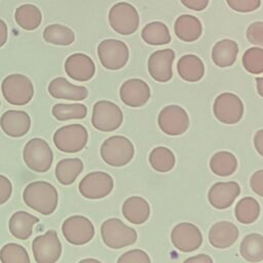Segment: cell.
Masks as SVG:
<instances>
[{
    "label": "cell",
    "mask_w": 263,
    "mask_h": 263,
    "mask_svg": "<svg viewBox=\"0 0 263 263\" xmlns=\"http://www.w3.org/2000/svg\"><path fill=\"white\" fill-rule=\"evenodd\" d=\"M23 200L26 205L35 212L48 216L55 212L59 204L57 188L46 181L29 183L23 191Z\"/></svg>",
    "instance_id": "1"
},
{
    "label": "cell",
    "mask_w": 263,
    "mask_h": 263,
    "mask_svg": "<svg viewBox=\"0 0 263 263\" xmlns=\"http://www.w3.org/2000/svg\"><path fill=\"white\" fill-rule=\"evenodd\" d=\"M100 154L107 164L120 167L133 159L135 147L132 141L124 136H111L101 145Z\"/></svg>",
    "instance_id": "2"
},
{
    "label": "cell",
    "mask_w": 263,
    "mask_h": 263,
    "mask_svg": "<svg viewBox=\"0 0 263 263\" xmlns=\"http://www.w3.org/2000/svg\"><path fill=\"white\" fill-rule=\"evenodd\" d=\"M101 236L103 242L108 248L119 250L134 245L137 241L138 233L120 219L110 218L102 223Z\"/></svg>",
    "instance_id": "3"
},
{
    "label": "cell",
    "mask_w": 263,
    "mask_h": 263,
    "mask_svg": "<svg viewBox=\"0 0 263 263\" xmlns=\"http://www.w3.org/2000/svg\"><path fill=\"white\" fill-rule=\"evenodd\" d=\"M2 95L6 102L14 106H24L30 103L34 96V85L24 74H10L1 83Z\"/></svg>",
    "instance_id": "4"
},
{
    "label": "cell",
    "mask_w": 263,
    "mask_h": 263,
    "mask_svg": "<svg viewBox=\"0 0 263 263\" xmlns=\"http://www.w3.org/2000/svg\"><path fill=\"white\" fill-rule=\"evenodd\" d=\"M23 159L31 171L46 173L52 165L53 153L45 140L33 138L26 143L23 149Z\"/></svg>",
    "instance_id": "5"
},
{
    "label": "cell",
    "mask_w": 263,
    "mask_h": 263,
    "mask_svg": "<svg viewBox=\"0 0 263 263\" xmlns=\"http://www.w3.org/2000/svg\"><path fill=\"white\" fill-rule=\"evenodd\" d=\"M52 141L55 148L61 152L77 153L85 148L88 141V133L82 124H68L54 132Z\"/></svg>",
    "instance_id": "6"
},
{
    "label": "cell",
    "mask_w": 263,
    "mask_h": 263,
    "mask_svg": "<svg viewBox=\"0 0 263 263\" xmlns=\"http://www.w3.org/2000/svg\"><path fill=\"white\" fill-rule=\"evenodd\" d=\"M110 27L120 35L134 34L140 24V17L136 7L127 2L114 4L108 15Z\"/></svg>",
    "instance_id": "7"
},
{
    "label": "cell",
    "mask_w": 263,
    "mask_h": 263,
    "mask_svg": "<svg viewBox=\"0 0 263 263\" xmlns=\"http://www.w3.org/2000/svg\"><path fill=\"white\" fill-rule=\"evenodd\" d=\"M123 121V113L119 106L107 100H100L95 103L91 114L92 126L101 132H113Z\"/></svg>",
    "instance_id": "8"
},
{
    "label": "cell",
    "mask_w": 263,
    "mask_h": 263,
    "mask_svg": "<svg viewBox=\"0 0 263 263\" xmlns=\"http://www.w3.org/2000/svg\"><path fill=\"white\" fill-rule=\"evenodd\" d=\"M36 263H57L62 256V243L53 229L36 236L31 245Z\"/></svg>",
    "instance_id": "9"
},
{
    "label": "cell",
    "mask_w": 263,
    "mask_h": 263,
    "mask_svg": "<svg viewBox=\"0 0 263 263\" xmlns=\"http://www.w3.org/2000/svg\"><path fill=\"white\" fill-rule=\"evenodd\" d=\"M62 233L69 243L83 246L93 238L95 226L88 218L81 215H74L64 220Z\"/></svg>",
    "instance_id": "10"
},
{
    "label": "cell",
    "mask_w": 263,
    "mask_h": 263,
    "mask_svg": "<svg viewBox=\"0 0 263 263\" xmlns=\"http://www.w3.org/2000/svg\"><path fill=\"white\" fill-rule=\"evenodd\" d=\"M114 187L111 175L106 172H91L86 174L78 184L80 194L87 199H101L108 196Z\"/></svg>",
    "instance_id": "11"
},
{
    "label": "cell",
    "mask_w": 263,
    "mask_h": 263,
    "mask_svg": "<svg viewBox=\"0 0 263 263\" xmlns=\"http://www.w3.org/2000/svg\"><path fill=\"white\" fill-rule=\"evenodd\" d=\"M98 57L104 68L108 70H119L126 65L129 50L123 41L105 39L98 45Z\"/></svg>",
    "instance_id": "12"
},
{
    "label": "cell",
    "mask_w": 263,
    "mask_h": 263,
    "mask_svg": "<svg viewBox=\"0 0 263 263\" xmlns=\"http://www.w3.org/2000/svg\"><path fill=\"white\" fill-rule=\"evenodd\" d=\"M213 112L220 122L235 124L243 116V103L232 92H222L214 101Z\"/></svg>",
    "instance_id": "13"
},
{
    "label": "cell",
    "mask_w": 263,
    "mask_h": 263,
    "mask_svg": "<svg viewBox=\"0 0 263 263\" xmlns=\"http://www.w3.org/2000/svg\"><path fill=\"white\" fill-rule=\"evenodd\" d=\"M159 128L167 136H181L189 127V116L179 105L163 107L157 118Z\"/></svg>",
    "instance_id": "14"
},
{
    "label": "cell",
    "mask_w": 263,
    "mask_h": 263,
    "mask_svg": "<svg viewBox=\"0 0 263 263\" xmlns=\"http://www.w3.org/2000/svg\"><path fill=\"white\" fill-rule=\"evenodd\" d=\"M171 240L177 250L190 253L200 248L202 234L196 225L189 222H182L172 229Z\"/></svg>",
    "instance_id": "15"
},
{
    "label": "cell",
    "mask_w": 263,
    "mask_h": 263,
    "mask_svg": "<svg viewBox=\"0 0 263 263\" xmlns=\"http://www.w3.org/2000/svg\"><path fill=\"white\" fill-rule=\"evenodd\" d=\"M175 51L171 48L152 52L148 59V72L157 82H167L173 77V62Z\"/></svg>",
    "instance_id": "16"
},
{
    "label": "cell",
    "mask_w": 263,
    "mask_h": 263,
    "mask_svg": "<svg viewBox=\"0 0 263 263\" xmlns=\"http://www.w3.org/2000/svg\"><path fill=\"white\" fill-rule=\"evenodd\" d=\"M150 96L149 85L140 78L128 79L119 88V97L122 103L133 108L144 106L149 101Z\"/></svg>",
    "instance_id": "17"
},
{
    "label": "cell",
    "mask_w": 263,
    "mask_h": 263,
    "mask_svg": "<svg viewBox=\"0 0 263 263\" xmlns=\"http://www.w3.org/2000/svg\"><path fill=\"white\" fill-rule=\"evenodd\" d=\"M239 194L240 186L237 182H217L209 189L208 199L215 209L225 210L232 205Z\"/></svg>",
    "instance_id": "18"
},
{
    "label": "cell",
    "mask_w": 263,
    "mask_h": 263,
    "mask_svg": "<svg viewBox=\"0 0 263 263\" xmlns=\"http://www.w3.org/2000/svg\"><path fill=\"white\" fill-rule=\"evenodd\" d=\"M0 127L8 137L21 138L29 133L31 117L23 110H8L1 115Z\"/></svg>",
    "instance_id": "19"
},
{
    "label": "cell",
    "mask_w": 263,
    "mask_h": 263,
    "mask_svg": "<svg viewBox=\"0 0 263 263\" xmlns=\"http://www.w3.org/2000/svg\"><path fill=\"white\" fill-rule=\"evenodd\" d=\"M66 74L73 80L84 82L90 80L96 73V66L91 58L82 52L69 55L65 62Z\"/></svg>",
    "instance_id": "20"
},
{
    "label": "cell",
    "mask_w": 263,
    "mask_h": 263,
    "mask_svg": "<svg viewBox=\"0 0 263 263\" xmlns=\"http://www.w3.org/2000/svg\"><path fill=\"white\" fill-rule=\"evenodd\" d=\"M48 92L54 99L69 101H83L88 97L85 86L74 85L64 77H57L48 84Z\"/></svg>",
    "instance_id": "21"
},
{
    "label": "cell",
    "mask_w": 263,
    "mask_h": 263,
    "mask_svg": "<svg viewBox=\"0 0 263 263\" xmlns=\"http://www.w3.org/2000/svg\"><path fill=\"white\" fill-rule=\"evenodd\" d=\"M238 228L230 221H219L213 224L209 231V241L217 249H227L238 238Z\"/></svg>",
    "instance_id": "22"
},
{
    "label": "cell",
    "mask_w": 263,
    "mask_h": 263,
    "mask_svg": "<svg viewBox=\"0 0 263 263\" xmlns=\"http://www.w3.org/2000/svg\"><path fill=\"white\" fill-rule=\"evenodd\" d=\"M39 218L25 211L14 212L8 221V229L10 234L21 240L31 237L35 224L39 223Z\"/></svg>",
    "instance_id": "23"
},
{
    "label": "cell",
    "mask_w": 263,
    "mask_h": 263,
    "mask_svg": "<svg viewBox=\"0 0 263 263\" xmlns=\"http://www.w3.org/2000/svg\"><path fill=\"white\" fill-rule=\"evenodd\" d=\"M123 217L135 225H141L146 222L150 216V205L148 201L141 196L127 197L122 203Z\"/></svg>",
    "instance_id": "24"
},
{
    "label": "cell",
    "mask_w": 263,
    "mask_h": 263,
    "mask_svg": "<svg viewBox=\"0 0 263 263\" xmlns=\"http://www.w3.org/2000/svg\"><path fill=\"white\" fill-rule=\"evenodd\" d=\"M176 36L184 42L196 41L202 33L201 22L194 15L181 14L174 25Z\"/></svg>",
    "instance_id": "25"
},
{
    "label": "cell",
    "mask_w": 263,
    "mask_h": 263,
    "mask_svg": "<svg viewBox=\"0 0 263 263\" xmlns=\"http://www.w3.org/2000/svg\"><path fill=\"white\" fill-rule=\"evenodd\" d=\"M179 76L188 82H197L204 75V65L195 54H185L177 63Z\"/></svg>",
    "instance_id": "26"
},
{
    "label": "cell",
    "mask_w": 263,
    "mask_h": 263,
    "mask_svg": "<svg viewBox=\"0 0 263 263\" xmlns=\"http://www.w3.org/2000/svg\"><path fill=\"white\" fill-rule=\"evenodd\" d=\"M238 54V45L234 40L222 39L212 49V60L216 66L227 68L234 64Z\"/></svg>",
    "instance_id": "27"
},
{
    "label": "cell",
    "mask_w": 263,
    "mask_h": 263,
    "mask_svg": "<svg viewBox=\"0 0 263 263\" xmlns=\"http://www.w3.org/2000/svg\"><path fill=\"white\" fill-rule=\"evenodd\" d=\"M83 166V162L80 158H63L55 165V178L61 185L69 186L73 184L82 173Z\"/></svg>",
    "instance_id": "28"
},
{
    "label": "cell",
    "mask_w": 263,
    "mask_h": 263,
    "mask_svg": "<svg viewBox=\"0 0 263 263\" xmlns=\"http://www.w3.org/2000/svg\"><path fill=\"white\" fill-rule=\"evenodd\" d=\"M14 20L22 29L32 31L40 26L42 22V13L36 5L26 3L15 9Z\"/></svg>",
    "instance_id": "29"
},
{
    "label": "cell",
    "mask_w": 263,
    "mask_h": 263,
    "mask_svg": "<svg viewBox=\"0 0 263 263\" xmlns=\"http://www.w3.org/2000/svg\"><path fill=\"white\" fill-rule=\"evenodd\" d=\"M239 253L248 262H261L263 260V235L259 233L246 235L239 245Z\"/></svg>",
    "instance_id": "30"
},
{
    "label": "cell",
    "mask_w": 263,
    "mask_h": 263,
    "mask_svg": "<svg viewBox=\"0 0 263 263\" xmlns=\"http://www.w3.org/2000/svg\"><path fill=\"white\" fill-rule=\"evenodd\" d=\"M210 168L218 177H229L237 168V159L229 151H219L212 156Z\"/></svg>",
    "instance_id": "31"
},
{
    "label": "cell",
    "mask_w": 263,
    "mask_h": 263,
    "mask_svg": "<svg viewBox=\"0 0 263 263\" xmlns=\"http://www.w3.org/2000/svg\"><path fill=\"white\" fill-rule=\"evenodd\" d=\"M141 37L150 45H164L172 40L167 26L161 22H151L145 25L142 29Z\"/></svg>",
    "instance_id": "32"
},
{
    "label": "cell",
    "mask_w": 263,
    "mask_h": 263,
    "mask_svg": "<svg viewBox=\"0 0 263 263\" xmlns=\"http://www.w3.org/2000/svg\"><path fill=\"white\" fill-rule=\"evenodd\" d=\"M234 215L239 223H254L260 216V204L254 197L246 196L235 204Z\"/></svg>",
    "instance_id": "33"
},
{
    "label": "cell",
    "mask_w": 263,
    "mask_h": 263,
    "mask_svg": "<svg viewBox=\"0 0 263 263\" xmlns=\"http://www.w3.org/2000/svg\"><path fill=\"white\" fill-rule=\"evenodd\" d=\"M43 39L54 45H70L75 40V33L72 29L61 24H51L43 31Z\"/></svg>",
    "instance_id": "34"
},
{
    "label": "cell",
    "mask_w": 263,
    "mask_h": 263,
    "mask_svg": "<svg viewBox=\"0 0 263 263\" xmlns=\"http://www.w3.org/2000/svg\"><path fill=\"white\" fill-rule=\"evenodd\" d=\"M149 162L152 168L159 173H166L174 168L176 157L174 152L164 146L155 147L149 154Z\"/></svg>",
    "instance_id": "35"
},
{
    "label": "cell",
    "mask_w": 263,
    "mask_h": 263,
    "mask_svg": "<svg viewBox=\"0 0 263 263\" xmlns=\"http://www.w3.org/2000/svg\"><path fill=\"white\" fill-rule=\"evenodd\" d=\"M52 116L59 121H66L71 119H83L87 115V108L80 103L64 104L58 103L51 109Z\"/></svg>",
    "instance_id": "36"
},
{
    "label": "cell",
    "mask_w": 263,
    "mask_h": 263,
    "mask_svg": "<svg viewBox=\"0 0 263 263\" xmlns=\"http://www.w3.org/2000/svg\"><path fill=\"white\" fill-rule=\"evenodd\" d=\"M1 263H31L27 250L18 243L8 242L0 250Z\"/></svg>",
    "instance_id": "37"
},
{
    "label": "cell",
    "mask_w": 263,
    "mask_h": 263,
    "mask_svg": "<svg viewBox=\"0 0 263 263\" xmlns=\"http://www.w3.org/2000/svg\"><path fill=\"white\" fill-rule=\"evenodd\" d=\"M242 67L251 74L263 73V49L260 47L248 48L241 58Z\"/></svg>",
    "instance_id": "38"
},
{
    "label": "cell",
    "mask_w": 263,
    "mask_h": 263,
    "mask_svg": "<svg viewBox=\"0 0 263 263\" xmlns=\"http://www.w3.org/2000/svg\"><path fill=\"white\" fill-rule=\"evenodd\" d=\"M116 263H151V260L145 251L134 249L123 253Z\"/></svg>",
    "instance_id": "39"
},
{
    "label": "cell",
    "mask_w": 263,
    "mask_h": 263,
    "mask_svg": "<svg viewBox=\"0 0 263 263\" xmlns=\"http://www.w3.org/2000/svg\"><path fill=\"white\" fill-rule=\"evenodd\" d=\"M228 6L237 12H252L261 5V0H226Z\"/></svg>",
    "instance_id": "40"
},
{
    "label": "cell",
    "mask_w": 263,
    "mask_h": 263,
    "mask_svg": "<svg viewBox=\"0 0 263 263\" xmlns=\"http://www.w3.org/2000/svg\"><path fill=\"white\" fill-rule=\"evenodd\" d=\"M247 38L250 43L263 47V22H254L247 29Z\"/></svg>",
    "instance_id": "41"
},
{
    "label": "cell",
    "mask_w": 263,
    "mask_h": 263,
    "mask_svg": "<svg viewBox=\"0 0 263 263\" xmlns=\"http://www.w3.org/2000/svg\"><path fill=\"white\" fill-rule=\"evenodd\" d=\"M12 194V184L4 175H0V205L8 201Z\"/></svg>",
    "instance_id": "42"
},
{
    "label": "cell",
    "mask_w": 263,
    "mask_h": 263,
    "mask_svg": "<svg viewBox=\"0 0 263 263\" xmlns=\"http://www.w3.org/2000/svg\"><path fill=\"white\" fill-rule=\"evenodd\" d=\"M250 186L254 193L263 197V170H259L252 175Z\"/></svg>",
    "instance_id": "43"
},
{
    "label": "cell",
    "mask_w": 263,
    "mask_h": 263,
    "mask_svg": "<svg viewBox=\"0 0 263 263\" xmlns=\"http://www.w3.org/2000/svg\"><path fill=\"white\" fill-rule=\"evenodd\" d=\"M181 3L188 9L194 11H201L209 5L210 0H180Z\"/></svg>",
    "instance_id": "44"
},
{
    "label": "cell",
    "mask_w": 263,
    "mask_h": 263,
    "mask_svg": "<svg viewBox=\"0 0 263 263\" xmlns=\"http://www.w3.org/2000/svg\"><path fill=\"white\" fill-rule=\"evenodd\" d=\"M183 263H214L213 259L206 254H198L189 257L183 261Z\"/></svg>",
    "instance_id": "45"
},
{
    "label": "cell",
    "mask_w": 263,
    "mask_h": 263,
    "mask_svg": "<svg viewBox=\"0 0 263 263\" xmlns=\"http://www.w3.org/2000/svg\"><path fill=\"white\" fill-rule=\"evenodd\" d=\"M254 146L257 152L263 157V129L256 132L254 136Z\"/></svg>",
    "instance_id": "46"
},
{
    "label": "cell",
    "mask_w": 263,
    "mask_h": 263,
    "mask_svg": "<svg viewBox=\"0 0 263 263\" xmlns=\"http://www.w3.org/2000/svg\"><path fill=\"white\" fill-rule=\"evenodd\" d=\"M8 38V29L6 23L0 18V47H2Z\"/></svg>",
    "instance_id": "47"
},
{
    "label": "cell",
    "mask_w": 263,
    "mask_h": 263,
    "mask_svg": "<svg viewBox=\"0 0 263 263\" xmlns=\"http://www.w3.org/2000/svg\"><path fill=\"white\" fill-rule=\"evenodd\" d=\"M256 85H257V91L259 96L263 98V77L256 78Z\"/></svg>",
    "instance_id": "48"
},
{
    "label": "cell",
    "mask_w": 263,
    "mask_h": 263,
    "mask_svg": "<svg viewBox=\"0 0 263 263\" xmlns=\"http://www.w3.org/2000/svg\"><path fill=\"white\" fill-rule=\"evenodd\" d=\"M78 263H102V262L95 258H85V259L80 260Z\"/></svg>",
    "instance_id": "49"
},
{
    "label": "cell",
    "mask_w": 263,
    "mask_h": 263,
    "mask_svg": "<svg viewBox=\"0 0 263 263\" xmlns=\"http://www.w3.org/2000/svg\"><path fill=\"white\" fill-rule=\"evenodd\" d=\"M0 107H1V102H0Z\"/></svg>",
    "instance_id": "50"
}]
</instances>
